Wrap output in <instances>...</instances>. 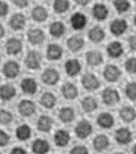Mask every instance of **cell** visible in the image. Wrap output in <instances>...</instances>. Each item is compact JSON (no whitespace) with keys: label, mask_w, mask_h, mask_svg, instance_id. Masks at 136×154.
I'll return each instance as SVG.
<instances>
[{"label":"cell","mask_w":136,"mask_h":154,"mask_svg":"<svg viewBox=\"0 0 136 154\" xmlns=\"http://www.w3.org/2000/svg\"><path fill=\"white\" fill-rule=\"evenodd\" d=\"M119 93L116 91L115 89H111V88H107V89H105L102 91V101L105 105L107 106H114L116 103L119 102Z\"/></svg>","instance_id":"cell-1"},{"label":"cell","mask_w":136,"mask_h":154,"mask_svg":"<svg viewBox=\"0 0 136 154\" xmlns=\"http://www.w3.org/2000/svg\"><path fill=\"white\" fill-rule=\"evenodd\" d=\"M92 132H93V127L88 120L79 122L75 128V133L77 134L79 138H87L88 136H90Z\"/></svg>","instance_id":"cell-2"},{"label":"cell","mask_w":136,"mask_h":154,"mask_svg":"<svg viewBox=\"0 0 136 154\" xmlns=\"http://www.w3.org/2000/svg\"><path fill=\"white\" fill-rule=\"evenodd\" d=\"M41 63H42V57L40 55V52H37V51L28 52L26 59H25V64L29 69H38L41 67Z\"/></svg>","instance_id":"cell-3"},{"label":"cell","mask_w":136,"mask_h":154,"mask_svg":"<svg viewBox=\"0 0 136 154\" xmlns=\"http://www.w3.org/2000/svg\"><path fill=\"white\" fill-rule=\"evenodd\" d=\"M3 73L7 79H16L20 73V65L16 61H7L3 67Z\"/></svg>","instance_id":"cell-4"},{"label":"cell","mask_w":136,"mask_h":154,"mask_svg":"<svg viewBox=\"0 0 136 154\" xmlns=\"http://www.w3.org/2000/svg\"><path fill=\"white\" fill-rule=\"evenodd\" d=\"M81 84H83L85 90H90V91L100 88L98 79H97L94 75H92V73H88V75L83 76V79H81Z\"/></svg>","instance_id":"cell-5"},{"label":"cell","mask_w":136,"mask_h":154,"mask_svg":"<svg viewBox=\"0 0 136 154\" xmlns=\"http://www.w3.org/2000/svg\"><path fill=\"white\" fill-rule=\"evenodd\" d=\"M60 76L59 72L54 68H49L42 73V81H43L46 85H55V84L59 81Z\"/></svg>","instance_id":"cell-6"},{"label":"cell","mask_w":136,"mask_h":154,"mask_svg":"<svg viewBox=\"0 0 136 154\" xmlns=\"http://www.w3.org/2000/svg\"><path fill=\"white\" fill-rule=\"evenodd\" d=\"M5 50L9 55H17L22 50V42L18 38H9L5 43Z\"/></svg>","instance_id":"cell-7"},{"label":"cell","mask_w":136,"mask_h":154,"mask_svg":"<svg viewBox=\"0 0 136 154\" xmlns=\"http://www.w3.org/2000/svg\"><path fill=\"white\" fill-rule=\"evenodd\" d=\"M103 77H105V80H107V81L114 82L120 77V69L114 64L107 65V67L103 69Z\"/></svg>","instance_id":"cell-8"},{"label":"cell","mask_w":136,"mask_h":154,"mask_svg":"<svg viewBox=\"0 0 136 154\" xmlns=\"http://www.w3.org/2000/svg\"><path fill=\"white\" fill-rule=\"evenodd\" d=\"M18 111H20V114L22 116H26V118L32 116L36 112V105L32 101H29V99H24L18 105Z\"/></svg>","instance_id":"cell-9"},{"label":"cell","mask_w":136,"mask_h":154,"mask_svg":"<svg viewBox=\"0 0 136 154\" xmlns=\"http://www.w3.org/2000/svg\"><path fill=\"white\" fill-rule=\"evenodd\" d=\"M132 140V133L127 128H119L115 132V141L120 145H127Z\"/></svg>","instance_id":"cell-10"},{"label":"cell","mask_w":136,"mask_h":154,"mask_svg":"<svg viewBox=\"0 0 136 154\" xmlns=\"http://www.w3.org/2000/svg\"><path fill=\"white\" fill-rule=\"evenodd\" d=\"M71 25H72V28L75 30L84 29L85 25H87V17H85V14L81 13V12L73 13L72 17H71Z\"/></svg>","instance_id":"cell-11"},{"label":"cell","mask_w":136,"mask_h":154,"mask_svg":"<svg viewBox=\"0 0 136 154\" xmlns=\"http://www.w3.org/2000/svg\"><path fill=\"white\" fill-rule=\"evenodd\" d=\"M64 68H65V72H67V75L68 76H76V75H79V73L81 72V64H80V61L79 60H76V59H69L65 61V65H64Z\"/></svg>","instance_id":"cell-12"},{"label":"cell","mask_w":136,"mask_h":154,"mask_svg":"<svg viewBox=\"0 0 136 154\" xmlns=\"http://www.w3.org/2000/svg\"><path fill=\"white\" fill-rule=\"evenodd\" d=\"M28 39L32 45H41L45 41V34L41 29L33 28L28 32Z\"/></svg>","instance_id":"cell-13"},{"label":"cell","mask_w":136,"mask_h":154,"mask_svg":"<svg viewBox=\"0 0 136 154\" xmlns=\"http://www.w3.org/2000/svg\"><path fill=\"white\" fill-rule=\"evenodd\" d=\"M32 150L34 154H46L50 150V144L43 138H38L33 142Z\"/></svg>","instance_id":"cell-14"},{"label":"cell","mask_w":136,"mask_h":154,"mask_svg":"<svg viewBox=\"0 0 136 154\" xmlns=\"http://www.w3.org/2000/svg\"><path fill=\"white\" fill-rule=\"evenodd\" d=\"M69 140H71V136H69V133L64 129L56 131V133L54 134V141H55V144L58 146H62V148H63V146H67Z\"/></svg>","instance_id":"cell-15"},{"label":"cell","mask_w":136,"mask_h":154,"mask_svg":"<svg viewBox=\"0 0 136 154\" xmlns=\"http://www.w3.org/2000/svg\"><path fill=\"white\" fill-rule=\"evenodd\" d=\"M127 30V22L126 20H114L110 25V32L114 34V35H122V34Z\"/></svg>","instance_id":"cell-16"},{"label":"cell","mask_w":136,"mask_h":154,"mask_svg":"<svg viewBox=\"0 0 136 154\" xmlns=\"http://www.w3.org/2000/svg\"><path fill=\"white\" fill-rule=\"evenodd\" d=\"M97 123L101 128H105V129H109L114 125V118H112L111 114L109 112H102L100 114V116L97 118Z\"/></svg>","instance_id":"cell-17"},{"label":"cell","mask_w":136,"mask_h":154,"mask_svg":"<svg viewBox=\"0 0 136 154\" xmlns=\"http://www.w3.org/2000/svg\"><path fill=\"white\" fill-rule=\"evenodd\" d=\"M106 50H107L109 56L114 57V59H116V57H120L123 55V51H124V48H123V46H122L120 42H111V43L107 46Z\"/></svg>","instance_id":"cell-18"},{"label":"cell","mask_w":136,"mask_h":154,"mask_svg":"<svg viewBox=\"0 0 136 154\" xmlns=\"http://www.w3.org/2000/svg\"><path fill=\"white\" fill-rule=\"evenodd\" d=\"M21 89L26 94H34L37 91V81L34 79L26 77L21 81Z\"/></svg>","instance_id":"cell-19"},{"label":"cell","mask_w":136,"mask_h":154,"mask_svg":"<svg viewBox=\"0 0 136 154\" xmlns=\"http://www.w3.org/2000/svg\"><path fill=\"white\" fill-rule=\"evenodd\" d=\"M46 55L50 60H59L62 55H63V50L59 45H49L47 51H46Z\"/></svg>","instance_id":"cell-20"},{"label":"cell","mask_w":136,"mask_h":154,"mask_svg":"<svg viewBox=\"0 0 136 154\" xmlns=\"http://www.w3.org/2000/svg\"><path fill=\"white\" fill-rule=\"evenodd\" d=\"M85 60H87V63L89 65L97 67V65H100L103 61V57L101 55L100 51H89L87 54V56H85Z\"/></svg>","instance_id":"cell-21"},{"label":"cell","mask_w":136,"mask_h":154,"mask_svg":"<svg viewBox=\"0 0 136 154\" xmlns=\"http://www.w3.org/2000/svg\"><path fill=\"white\" fill-rule=\"evenodd\" d=\"M109 145H110V141H109V137L105 136V134H98L93 140V146H94L97 152H103Z\"/></svg>","instance_id":"cell-22"},{"label":"cell","mask_w":136,"mask_h":154,"mask_svg":"<svg viewBox=\"0 0 136 154\" xmlns=\"http://www.w3.org/2000/svg\"><path fill=\"white\" fill-rule=\"evenodd\" d=\"M92 13H93V17H94L96 20L102 21V20H105V18L107 17L109 9H107V7L103 5V4H96L94 7H93V9H92Z\"/></svg>","instance_id":"cell-23"},{"label":"cell","mask_w":136,"mask_h":154,"mask_svg":"<svg viewBox=\"0 0 136 154\" xmlns=\"http://www.w3.org/2000/svg\"><path fill=\"white\" fill-rule=\"evenodd\" d=\"M120 118H122V120L123 122H126V123H131V122H134L135 120V118H136V111L134 107H131V106H124L122 110H120Z\"/></svg>","instance_id":"cell-24"},{"label":"cell","mask_w":136,"mask_h":154,"mask_svg":"<svg viewBox=\"0 0 136 154\" xmlns=\"http://www.w3.org/2000/svg\"><path fill=\"white\" fill-rule=\"evenodd\" d=\"M89 39L92 42H94V43H100V42L103 41L105 38V32L102 28H100V26H94V28H92L89 30Z\"/></svg>","instance_id":"cell-25"},{"label":"cell","mask_w":136,"mask_h":154,"mask_svg":"<svg viewBox=\"0 0 136 154\" xmlns=\"http://www.w3.org/2000/svg\"><path fill=\"white\" fill-rule=\"evenodd\" d=\"M9 26L13 30H21L25 26V17L21 13H16L11 17L9 20Z\"/></svg>","instance_id":"cell-26"},{"label":"cell","mask_w":136,"mask_h":154,"mask_svg":"<svg viewBox=\"0 0 136 154\" xmlns=\"http://www.w3.org/2000/svg\"><path fill=\"white\" fill-rule=\"evenodd\" d=\"M37 128L41 132H49L52 128V119L50 116H46V115H42L37 122Z\"/></svg>","instance_id":"cell-27"},{"label":"cell","mask_w":136,"mask_h":154,"mask_svg":"<svg viewBox=\"0 0 136 154\" xmlns=\"http://www.w3.org/2000/svg\"><path fill=\"white\" fill-rule=\"evenodd\" d=\"M67 46L71 51L76 52V51H80L81 48L84 47V39L79 35H75V37H71L67 41Z\"/></svg>","instance_id":"cell-28"},{"label":"cell","mask_w":136,"mask_h":154,"mask_svg":"<svg viewBox=\"0 0 136 154\" xmlns=\"http://www.w3.org/2000/svg\"><path fill=\"white\" fill-rule=\"evenodd\" d=\"M62 94L65 99H73L77 97V88L71 82L64 84L63 88H62Z\"/></svg>","instance_id":"cell-29"},{"label":"cell","mask_w":136,"mask_h":154,"mask_svg":"<svg viewBox=\"0 0 136 154\" xmlns=\"http://www.w3.org/2000/svg\"><path fill=\"white\" fill-rule=\"evenodd\" d=\"M81 106H83V110L85 112H93L98 107V103H97L94 97H85L81 101Z\"/></svg>","instance_id":"cell-30"},{"label":"cell","mask_w":136,"mask_h":154,"mask_svg":"<svg viewBox=\"0 0 136 154\" xmlns=\"http://www.w3.org/2000/svg\"><path fill=\"white\" fill-rule=\"evenodd\" d=\"M16 95V89L12 85H2L0 89V97L3 101H11Z\"/></svg>","instance_id":"cell-31"},{"label":"cell","mask_w":136,"mask_h":154,"mask_svg":"<svg viewBox=\"0 0 136 154\" xmlns=\"http://www.w3.org/2000/svg\"><path fill=\"white\" fill-rule=\"evenodd\" d=\"M47 16H49L47 9L43 8V7H36V8H33V11H32V17H33V20L37 22L45 21L46 18H47Z\"/></svg>","instance_id":"cell-32"},{"label":"cell","mask_w":136,"mask_h":154,"mask_svg":"<svg viewBox=\"0 0 136 154\" xmlns=\"http://www.w3.org/2000/svg\"><path fill=\"white\" fill-rule=\"evenodd\" d=\"M65 33V26L62 24L60 21H56V22H52L50 25V34L55 38H60L63 34Z\"/></svg>","instance_id":"cell-33"},{"label":"cell","mask_w":136,"mask_h":154,"mask_svg":"<svg viewBox=\"0 0 136 154\" xmlns=\"http://www.w3.org/2000/svg\"><path fill=\"white\" fill-rule=\"evenodd\" d=\"M75 118V111L72 107H63L59 111V119L63 123H71Z\"/></svg>","instance_id":"cell-34"},{"label":"cell","mask_w":136,"mask_h":154,"mask_svg":"<svg viewBox=\"0 0 136 154\" xmlns=\"http://www.w3.org/2000/svg\"><path fill=\"white\" fill-rule=\"evenodd\" d=\"M56 103V97L52 93H43L41 97V105L46 109H52Z\"/></svg>","instance_id":"cell-35"},{"label":"cell","mask_w":136,"mask_h":154,"mask_svg":"<svg viewBox=\"0 0 136 154\" xmlns=\"http://www.w3.org/2000/svg\"><path fill=\"white\" fill-rule=\"evenodd\" d=\"M32 134V131H30V127L26 124H21L18 128L16 129V136L20 141H26Z\"/></svg>","instance_id":"cell-36"},{"label":"cell","mask_w":136,"mask_h":154,"mask_svg":"<svg viewBox=\"0 0 136 154\" xmlns=\"http://www.w3.org/2000/svg\"><path fill=\"white\" fill-rule=\"evenodd\" d=\"M69 9V0H54V11L56 13H64Z\"/></svg>","instance_id":"cell-37"},{"label":"cell","mask_w":136,"mask_h":154,"mask_svg":"<svg viewBox=\"0 0 136 154\" xmlns=\"http://www.w3.org/2000/svg\"><path fill=\"white\" fill-rule=\"evenodd\" d=\"M114 7L118 12L123 13L130 9V2L128 0H114Z\"/></svg>","instance_id":"cell-38"},{"label":"cell","mask_w":136,"mask_h":154,"mask_svg":"<svg viewBox=\"0 0 136 154\" xmlns=\"http://www.w3.org/2000/svg\"><path fill=\"white\" fill-rule=\"evenodd\" d=\"M126 95L131 101H136V82H130L126 85Z\"/></svg>","instance_id":"cell-39"},{"label":"cell","mask_w":136,"mask_h":154,"mask_svg":"<svg viewBox=\"0 0 136 154\" xmlns=\"http://www.w3.org/2000/svg\"><path fill=\"white\" fill-rule=\"evenodd\" d=\"M126 71L130 73H136V57H130L128 60H126L124 63Z\"/></svg>","instance_id":"cell-40"},{"label":"cell","mask_w":136,"mask_h":154,"mask_svg":"<svg viewBox=\"0 0 136 154\" xmlns=\"http://www.w3.org/2000/svg\"><path fill=\"white\" fill-rule=\"evenodd\" d=\"M0 120H2V124H9L13 119V115L7 110H2V114H0Z\"/></svg>","instance_id":"cell-41"},{"label":"cell","mask_w":136,"mask_h":154,"mask_svg":"<svg viewBox=\"0 0 136 154\" xmlns=\"http://www.w3.org/2000/svg\"><path fill=\"white\" fill-rule=\"evenodd\" d=\"M71 154H89V152H88V149L85 148V146L77 145V146H75V148H72Z\"/></svg>","instance_id":"cell-42"},{"label":"cell","mask_w":136,"mask_h":154,"mask_svg":"<svg viewBox=\"0 0 136 154\" xmlns=\"http://www.w3.org/2000/svg\"><path fill=\"white\" fill-rule=\"evenodd\" d=\"M8 142H9V134L4 132V131H2L0 132V145H2V148L8 145Z\"/></svg>","instance_id":"cell-43"},{"label":"cell","mask_w":136,"mask_h":154,"mask_svg":"<svg viewBox=\"0 0 136 154\" xmlns=\"http://www.w3.org/2000/svg\"><path fill=\"white\" fill-rule=\"evenodd\" d=\"M8 4H7L5 2H2L0 3V14H2V17L7 16V13H8Z\"/></svg>","instance_id":"cell-44"},{"label":"cell","mask_w":136,"mask_h":154,"mask_svg":"<svg viewBox=\"0 0 136 154\" xmlns=\"http://www.w3.org/2000/svg\"><path fill=\"white\" fill-rule=\"evenodd\" d=\"M128 43H130L131 50L136 51V34H134V35L130 37V39H128Z\"/></svg>","instance_id":"cell-45"},{"label":"cell","mask_w":136,"mask_h":154,"mask_svg":"<svg viewBox=\"0 0 136 154\" xmlns=\"http://www.w3.org/2000/svg\"><path fill=\"white\" fill-rule=\"evenodd\" d=\"M13 2H14V4L17 7H20V8H24V7L29 4V0H13Z\"/></svg>","instance_id":"cell-46"},{"label":"cell","mask_w":136,"mask_h":154,"mask_svg":"<svg viewBox=\"0 0 136 154\" xmlns=\"http://www.w3.org/2000/svg\"><path fill=\"white\" fill-rule=\"evenodd\" d=\"M11 154H26V152H25V149L20 148V146H16V148L11 152Z\"/></svg>","instance_id":"cell-47"},{"label":"cell","mask_w":136,"mask_h":154,"mask_svg":"<svg viewBox=\"0 0 136 154\" xmlns=\"http://www.w3.org/2000/svg\"><path fill=\"white\" fill-rule=\"evenodd\" d=\"M75 2L79 5H87V4H89V2H90V0H75Z\"/></svg>","instance_id":"cell-48"},{"label":"cell","mask_w":136,"mask_h":154,"mask_svg":"<svg viewBox=\"0 0 136 154\" xmlns=\"http://www.w3.org/2000/svg\"><path fill=\"white\" fill-rule=\"evenodd\" d=\"M132 154H136V145L134 146V149H132Z\"/></svg>","instance_id":"cell-49"},{"label":"cell","mask_w":136,"mask_h":154,"mask_svg":"<svg viewBox=\"0 0 136 154\" xmlns=\"http://www.w3.org/2000/svg\"><path fill=\"white\" fill-rule=\"evenodd\" d=\"M134 24H135V26H136V16L134 17Z\"/></svg>","instance_id":"cell-50"},{"label":"cell","mask_w":136,"mask_h":154,"mask_svg":"<svg viewBox=\"0 0 136 154\" xmlns=\"http://www.w3.org/2000/svg\"><path fill=\"white\" fill-rule=\"evenodd\" d=\"M114 154H123V153H120V152H116V153H114Z\"/></svg>","instance_id":"cell-51"},{"label":"cell","mask_w":136,"mask_h":154,"mask_svg":"<svg viewBox=\"0 0 136 154\" xmlns=\"http://www.w3.org/2000/svg\"><path fill=\"white\" fill-rule=\"evenodd\" d=\"M135 3H136V0H135Z\"/></svg>","instance_id":"cell-52"}]
</instances>
